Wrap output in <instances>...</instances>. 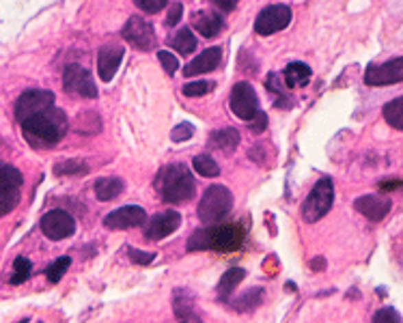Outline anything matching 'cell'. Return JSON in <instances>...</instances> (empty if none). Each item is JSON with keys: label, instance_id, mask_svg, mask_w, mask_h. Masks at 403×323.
Wrapping results in <instances>:
<instances>
[{"label": "cell", "instance_id": "28", "mask_svg": "<svg viewBox=\"0 0 403 323\" xmlns=\"http://www.w3.org/2000/svg\"><path fill=\"white\" fill-rule=\"evenodd\" d=\"M20 203V188H0V218L11 213Z\"/></svg>", "mask_w": 403, "mask_h": 323}, {"label": "cell", "instance_id": "4", "mask_svg": "<svg viewBox=\"0 0 403 323\" xmlns=\"http://www.w3.org/2000/svg\"><path fill=\"white\" fill-rule=\"evenodd\" d=\"M233 209V194H231L224 186H209L198 203V218L200 222L211 224L222 220L224 215Z\"/></svg>", "mask_w": 403, "mask_h": 323}, {"label": "cell", "instance_id": "11", "mask_svg": "<svg viewBox=\"0 0 403 323\" xmlns=\"http://www.w3.org/2000/svg\"><path fill=\"white\" fill-rule=\"evenodd\" d=\"M231 110L242 121H251L259 110V97L255 93L253 84L238 82L231 91Z\"/></svg>", "mask_w": 403, "mask_h": 323}, {"label": "cell", "instance_id": "24", "mask_svg": "<svg viewBox=\"0 0 403 323\" xmlns=\"http://www.w3.org/2000/svg\"><path fill=\"white\" fill-rule=\"evenodd\" d=\"M170 45H173L179 54L188 56V54H192L196 50V37L192 35L190 28H179L175 33V37L170 39Z\"/></svg>", "mask_w": 403, "mask_h": 323}, {"label": "cell", "instance_id": "26", "mask_svg": "<svg viewBox=\"0 0 403 323\" xmlns=\"http://www.w3.org/2000/svg\"><path fill=\"white\" fill-rule=\"evenodd\" d=\"M22 173L5 162H0V188H22Z\"/></svg>", "mask_w": 403, "mask_h": 323}, {"label": "cell", "instance_id": "31", "mask_svg": "<svg viewBox=\"0 0 403 323\" xmlns=\"http://www.w3.org/2000/svg\"><path fill=\"white\" fill-rule=\"evenodd\" d=\"M69 265H71V259L69 256H60V259L54 261L48 270H45V276H48L50 283H58L60 278H63V274L69 270Z\"/></svg>", "mask_w": 403, "mask_h": 323}, {"label": "cell", "instance_id": "35", "mask_svg": "<svg viewBox=\"0 0 403 323\" xmlns=\"http://www.w3.org/2000/svg\"><path fill=\"white\" fill-rule=\"evenodd\" d=\"M158 58H160V63H162V67H164V71H166L168 75H173V73L179 69V60L175 58V54H170V52H166V50H160V52H158Z\"/></svg>", "mask_w": 403, "mask_h": 323}, {"label": "cell", "instance_id": "22", "mask_svg": "<svg viewBox=\"0 0 403 323\" xmlns=\"http://www.w3.org/2000/svg\"><path fill=\"white\" fill-rule=\"evenodd\" d=\"M238 145H240V132L233 130V128L211 132V136H209V147L211 149H220V151L229 153V151H233Z\"/></svg>", "mask_w": 403, "mask_h": 323}, {"label": "cell", "instance_id": "38", "mask_svg": "<svg viewBox=\"0 0 403 323\" xmlns=\"http://www.w3.org/2000/svg\"><path fill=\"white\" fill-rule=\"evenodd\" d=\"M181 15H183V5H181V3H173V5H170V9H168V15H166L164 24H166L168 28L177 26L179 20H181Z\"/></svg>", "mask_w": 403, "mask_h": 323}, {"label": "cell", "instance_id": "7", "mask_svg": "<svg viewBox=\"0 0 403 323\" xmlns=\"http://www.w3.org/2000/svg\"><path fill=\"white\" fill-rule=\"evenodd\" d=\"M63 86L67 93L78 95V97H87V99H95L97 97V84L93 80V75L80 67V65H67L65 73H63Z\"/></svg>", "mask_w": 403, "mask_h": 323}, {"label": "cell", "instance_id": "36", "mask_svg": "<svg viewBox=\"0 0 403 323\" xmlns=\"http://www.w3.org/2000/svg\"><path fill=\"white\" fill-rule=\"evenodd\" d=\"M373 321L376 323H399L401 321V315L395 309H391V306H386V309H380L373 315Z\"/></svg>", "mask_w": 403, "mask_h": 323}, {"label": "cell", "instance_id": "44", "mask_svg": "<svg viewBox=\"0 0 403 323\" xmlns=\"http://www.w3.org/2000/svg\"><path fill=\"white\" fill-rule=\"evenodd\" d=\"M311 270H313V272H321V270H325V259H321V256L313 259V261H311Z\"/></svg>", "mask_w": 403, "mask_h": 323}, {"label": "cell", "instance_id": "14", "mask_svg": "<svg viewBox=\"0 0 403 323\" xmlns=\"http://www.w3.org/2000/svg\"><path fill=\"white\" fill-rule=\"evenodd\" d=\"M179 224H181V215L177 211H160L149 220V224L145 228V237L153 239V241L164 239L168 235H173L179 228Z\"/></svg>", "mask_w": 403, "mask_h": 323}, {"label": "cell", "instance_id": "20", "mask_svg": "<svg viewBox=\"0 0 403 323\" xmlns=\"http://www.w3.org/2000/svg\"><path fill=\"white\" fill-rule=\"evenodd\" d=\"M246 278V272L240 270V267H233V270H227L222 274V278L218 283V289H216V294H218V300L227 302L231 298V294L238 289V285Z\"/></svg>", "mask_w": 403, "mask_h": 323}, {"label": "cell", "instance_id": "19", "mask_svg": "<svg viewBox=\"0 0 403 323\" xmlns=\"http://www.w3.org/2000/svg\"><path fill=\"white\" fill-rule=\"evenodd\" d=\"M311 67H308L306 63H289L283 71V82L287 88H298V86H304L308 84V80H311Z\"/></svg>", "mask_w": 403, "mask_h": 323}, {"label": "cell", "instance_id": "1", "mask_svg": "<svg viewBox=\"0 0 403 323\" xmlns=\"http://www.w3.org/2000/svg\"><path fill=\"white\" fill-rule=\"evenodd\" d=\"M20 125L24 130V136L35 147H48L63 141V136L67 134L69 128V121L60 108L50 106L45 110L26 117L24 121H20Z\"/></svg>", "mask_w": 403, "mask_h": 323}, {"label": "cell", "instance_id": "13", "mask_svg": "<svg viewBox=\"0 0 403 323\" xmlns=\"http://www.w3.org/2000/svg\"><path fill=\"white\" fill-rule=\"evenodd\" d=\"M145 220H147V213L143 207L126 205V207H119V209L108 213L104 218V226L111 230H123V228L141 226V224H145Z\"/></svg>", "mask_w": 403, "mask_h": 323}, {"label": "cell", "instance_id": "9", "mask_svg": "<svg viewBox=\"0 0 403 323\" xmlns=\"http://www.w3.org/2000/svg\"><path fill=\"white\" fill-rule=\"evenodd\" d=\"M41 230L48 239L60 241L76 233V220L63 209H52L41 218Z\"/></svg>", "mask_w": 403, "mask_h": 323}, {"label": "cell", "instance_id": "29", "mask_svg": "<svg viewBox=\"0 0 403 323\" xmlns=\"http://www.w3.org/2000/svg\"><path fill=\"white\" fill-rule=\"evenodd\" d=\"M192 166H194V171L200 175V177H218L220 175V166L214 162V158L209 156H196L192 160Z\"/></svg>", "mask_w": 403, "mask_h": 323}, {"label": "cell", "instance_id": "30", "mask_svg": "<svg viewBox=\"0 0 403 323\" xmlns=\"http://www.w3.org/2000/svg\"><path fill=\"white\" fill-rule=\"evenodd\" d=\"M30 270H33V263L26 259V256H18L13 263V276H11V283L13 285H20L24 280H28L30 276Z\"/></svg>", "mask_w": 403, "mask_h": 323}, {"label": "cell", "instance_id": "39", "mask_svg": "<svg viewBox=\"0 0 403 323\" xmlns=\"http://www.w3.org/2000/svg\"><path fill=\"white\" fill-rule=\"evenodd\" d=\"M266 86H268V91H274V93H276V95H281V97L285 95V88H287L285 82H283L281 78H278L276 73H270V75H268Z\"/></svg>", "mask_w": 403, "mask_h": 323}, {"label": "cell", "instance_id": "34", "mask_svg": "<svg viewBox=\"0 0 403 323\" xmlns=\"http://www.w3.org/2000/svg\"><path fill=\"white\" fill-rule=\"evenodd\" d=\"M192 136H194V125H192V123H179V125L170 132V141H173V143H185V141H190Z\"/></svg>", "mask_w": 403, "mask_h": 323}, {"label": "cell", "instance_id": "18", "mask_svg": "<svg viewBox=\"0 0 403 323\" xmlns=\"http://www.w3.org/2000/svg\"><path fill=\"white\" fill-rule=\"evenodd\" d=\"M192 24L196 28V33L200 37H207V39H214L218 37L222 30H224V20L220 18L218 13L214 11H200L192 18Z\"/></svg>", "mask_w": 403, "mask_h": 323}, {"label": "cell", "instance_id": "27", "mask_svg": "<svg viewBox=\"0 0 403 323\" xmlns=\"http://www.w3.org/2000/svg\"><path fill=\"white\" fill-rule=\"evenodd\" d=\"M261 302H263V289H261V287H255V289H251L248 294H244V296L235 302V311H240V313L255 311Z\"/></svg>", "mask_w": 403, "mask_h": 323}, {"label": "cell", "instance_id": "37", "mask_svg": "<svg viewBox=\"0 0 403 323\" xmlns=\"http://www.w3.org/2000/svg\"><path fill=\"white\" fill-rule=\"evenodd\" d=\"M138 9H143L147 13H160L166 5L168 0H134Z\"/></svg>", "mask_w": 403, "mask_h": 323}, {"label": "cell", "instance_id": "42", "mask_svg": "<svg viewBox=\"0 0 403 323\" xmlns=\"http://www.w3.org/2000/svg\"><path fill=\"white\" fill-rule=\"evenodd\" d=\"M211 3L218 7L220 11H224V13H229V11H233L235 7H238V3L240 0H211Z\"/></svg>", "mask_w": 403, "mask_h": 323}, {"label": "cell", "instance_id": "21", "mask_svg": "<svg viewBox=\"0 0 403 323\" xmlns=\"http://www.w3.org/2000/svg\"><path fill=\"white\" fill-rule=\"evenodd\" d=\"M173 304H175V317L177 319H183V321H198L200 319L196 309H194V300H192V296L188 294V291H183V289L175 291Z\"/></svg>", "mask_w": 403, "mask_h": 323}, {"label": "cell", "instance_id": "41", "mask_svg": "<svg viewBox=\"0 0 403 323\" xmlns=\"http://www.w3.org/2000/svg\"><path fill=\"white\" fill-rule=\"evenodd\" d=\"M130 259H132V263L149 265L151 261L156 259V254H153V252H143V250H130Z\"/></svg>", "mask_w": 403, "mask_h": 323}, {"label": "cell", "instance_id": "15", "mask_svg": "<svg viewBox=\"0 0 403 323\" xmlns=\"http://www.w3.org/2000/svg\"><path fill=\"white\" fill-rule=\"evenodd\" d=\"M123 60V45L119 43H104L97 54V71L100 80L111 82Z\"/></svg>", "mask_w": 403, "mask_h": 323}, {"label": "cell", "instance_id": "43", "mask_svg": "<svg viewBox=\"0 0 403 323\" xmlns=\"http://www.w3.org/2000/svg\"><path fill=\"white\" fill-rule=\"evenodd\" d=\"M378 188L382 190V192H391V190H399V188H403V181H382V183H378Z\"/></svg>", "mask_w": 403, "mask_h": 323}, {"label": "cell", "instance_id": "32", "mask_svg": "<svg viewBox=\"0 0 403 323\" xmlns=\"http://www.w3.org/2000/svg\"><path fill=\"white\" fill-rule=\"evenodd\" d=\"M209 91H214V84L211 82H205V80H198V82H188L183 86V95L185 97H203L207 95Z\"/></svg>", "mask_w": 403, "mask_h": 323}, {"label": "cell", "instance_id": "17", "mask_svg": "<svg viewBox=\"0 0 403 323\" xmlns=\"http://www.w3.org/2000/svg\"><path fill=\"white\" fill-rule=\"evenodd\" d=\"M222 60V52L220 48H207L205 52H200L192 63H188L183 67V75L185 78H192V75H200V73H209L216 71Z\"/></svg>", "mask_w": 403, "mask_h": 323}, {"label": "cell", "instance_id": "23", "mask_svg": "<svg viewBox=\"0 0 403 323\" xmlns=\"http://www.w3.org/2000/svg\"><path fill=\"white\" fill-rule=\"evenodd\" d=\"M123 192V181L115 179V177H106V179H97L95 183V196L97 201H113L115 196H119Z\"/></svg>", "mask_w": 403, "mask_h": 323}, {"label": "cell", "instance_id": "3", "mask_svg": "<svg viewBox=\"0 0 403 323\" xmlns=\"http://www.w3.org/2000/svg\"><path fill=\"white\" fill-rule=\"evenodd\" d=\"M156 186L160 190L162 201L170 205H183V203L192 201L196 194L194 177L188 171V166H183V164H170L162 168Z\"/></svg>", "mask_w": 403, "mask_h": 323}, {"label": "cell", "instance_id": "10", "mask_svg": "<svg viewBox=\"0 0 403 323\" xmlns=\"http://www.w3.org/2000/svg\"><path fill=\"white\" fill-rule=\"evenodd\" d=\"M289 22H291V9L287 5H272L257 15L255 30H257V35L266 37V35H274L278 30L287 28Z\"/></svg>", "mask_w": 403, "mask_h": 323}, {"label": "cell", "instance_id": "8", "mask_svg": "<svg viewBox=\"0 0 403 323\" xmlns=\"http://www.w3.org/2000/svg\"><path fill=\"white\" fill-rule=\"evenodd\" d=\"M365 82L369 86H389L403 82V56L380 65H369L365 71Z\"/></svg>", "mask_w": 403, "mask_h": 323}, {"label": "cell", "instance_id": "25", "mask_svg": "<svg viewBox=\"0 0 403 323\" xmlns=\"http://www.w3.org/2000/svg\"><path fill=\"white\" fill-rule=\"evenodd\" d=\"M384 119L391 128L403 132V97H397L384 106Z\"/></svg>", "mask_w": 403, "mask_h": 323}, {"label": "cell", "instance_id": "5", "mask_svg": "<svg viewBox=\"0 0 403 323\" xmlns=\"http://www.w3.org/2000/svg\"><path fill=\"white\" fill-rule=\"evenodd\" d=\"M334 203V186L330 179H319L315 183V188L311 194L306 196V201L302 205V218L304 222H317L321 220L325 213L332 209Z\"/></svg>", "mask_w": 403, "mask_h": 323}, {"label": "cell", "instance_id": "6", "mask_svg": "<svg viewBox=\"0 0 403 323\" xmlns=\"http://www.w3.org/2000/svg\"><path fill=\"white\" fill-rule=\"evenodd\" d=\"M121 35H123V39H126L128 43H132L134 48L141 50V52H151L158 43L153 26L149 22H145L143 18H138V15H134V18H130L126 22Z\"/></svg>", "mask_w": 403, "mask_h": 323}, {"label": "cell", "instance_id": "33", "mask_svg": "<svg viewBox=\"0 0 403 323\" xmlns=\"http://www.w3.org/2000/svg\"><path fill=\"white\" fill-rule=\"evenodd\" d=\"M89 168L82 164V162H73V160H69V162H60V164H56V168H54V173L56 175H80V173H87Z\"/></svg>", "mask_w": 403, "mask_h": 323}, {"label": "cell", "instance_id": "2", "mask_svg": "<svg viewBox=\"0 0 403 323\" xmlns=\"http://www.w3.org/2000/svg\"><path fill=\"white\" fill-rule=\"evenodd\" d=\"M244 241V228L240 224H216L198 228L188 239V252L214 250V252H235Z\"/></svg>", "mask_w": 403, "mask_h": 323}, {"label": "cell", "instance_id": "12", "mask_svg": "<svg viewBox=\"0 0 403 323\" xmlns=\"http://www.w3.org/2000/svg\"><path fill=\"white\" fill-rule=\"evenodd\" d=\"M50 106H54V93H50V91H41V88L26 91L18 99V104H15V119L24 121L26 117L45 110Z\"/></svg>", "mask_w": 403, "mask_h": 323}, {"label": "cell", "instance_id": "40", "mask_svg": "<svg viewBox=\"0 0 403 323\" xmlns=\"http://www.w3.org/2000/svg\"><path fill=\"white\" fill-rule=\"evenodd\" d=\"M266 125H268V117H266V112L257 110V115L251 119V132L261 134V132H266Z\"/></svg>", "mask_w": 403, "mask_h": 323}, {"label": "cell", "instance_id": "16", "mask_svg": "<svg viewBox=\"0 0 403 323\" xmlns=\"http://www.w3.org/2000/svg\"><path fill=\"white\" fill-rule=\"evenodd\" d=\"M354 207H356V211H360L365 218L373 220V222H380L382 218H386V215H389L393 203L389 201V198H384V196L369 194V196L356 198Z\"/></svg>", "mask_w": 403, "mask_h": 323}]
</instances>
